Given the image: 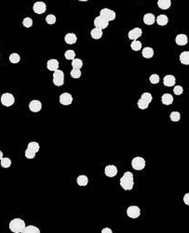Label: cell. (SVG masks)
Wrapping results in <instances>:
<instances>
[{
	"label": "cell",
	"mask_w": 189,
	"mask_h": 233,
	"mask_svg": "<svg viewBox=\"0 0 189 233\" xmlns=\"http://www.w3.org/2000/svg\"><path fill=\"white\" fill-rule=\"evenodd\" d=\"M120 186L125 190H131L134 186L133 174L131 172H125V174L120 178Z\"/></svg>",
	"instance_id": "obj_1"
},
{
	"label": "cell",
	"mask_w": 189,
	"mask_h": 233,
	"mask_svg": "<svg viewBox=\"0 0 189 233\" xmlns=\"http://www.w3.org/2000/svg\"><path fill=\"white\" fill-rule=\"evenodd\" d=\"M25 228V222L21 218H14L9 222V229L14 233H22Z\"/></svg>",
	"instance_id": "obj_2"
},
{
	"label": "cell",
	"mask_w": 189,
	"mask_h": 233,
	"mask_svg": "<svg viewBox=\"0 0 189 233\" xmlns=\"http://www.w3.org/2000/svg\"><path fill=\"white\" fill-rule=\"evenodd\" d=\"M39 149H40V146L37 142L35 141L30 142L25 151V157L27 159H34L35 157V154L38 152Z\"/></svg>",
	"instance_id": "obj_3"
},
{
	"label": "cell",
	"mask_w": 189,
	"mask_h": 233,
	"mask_svg": "<svg viewBox=\"0 0 189 233\" xmlns=\"http://www.w3.org/2000/svg\"><path fill=\"white\" fill-rule=\"evenodd\" d=\"M153 98H152V95H151L150 93L148 92H145V93H143L142 96H141V99L138 100V107L139 109L141 110H145L148 108L149 104L151 103V101H152Z\"/></svg>",
	"instance_id": "obj_4"
},
{
	"label": "cell",
	"mask_w": 189,
	"mask_h": 233,
	"mask_svg": "<svg viewBox=\"0 0 189 233\" xmlns=\"http://www.w3.org/2000/svg\"><path fill=\"white\" fill-rule=\"evenodd\" d=\"M53 84L57 86H61L64 84V75L62 70H56L53 74Z\"/></svg>",
	"instance_id": "obj_5"
},
{
	"label": "cell",
	"mask_w": 189,
	"mask_h": 233,
	"mask_svg": "<svg viewBox=\"0 0 189 233\" xmlns=\"http://www.w3.org/2000/svg\"><path fill=\"white\" fill-rule=\"evenodd\" d=\"M131 166L135 170H143L145 167V160L143 157H135L131 161Z\"/></svg>",
	"instance_id": "obj_6"
},
{
	"label": "cell",
	"mask_w": 189,
	"mask_h": 233,
	"mask_svg": "<svg viewBox=\"0 0 189 233\" xmlns=\"http://www.w3.org/2000/svg\"><path fill=\"white\" fill-rule=\"evenodd\" d=\"M100 16L104 18V19L108 22L114 21L116 19V12L109 9H103L100 11Z\"/></svg>",
	"instance_id": "obj_7"
},
{
	"label": "cell",
	"mask_w": 189,
	"mask_h": 233,
	"mask_svg": "<svg viewBox=\"0 0 189 233\" xmlns=\"http://www.w3.org/2000/svg\"><path fill=\"white\" fill-rule=\"evenodd\" d=\"M15 102V98L13 97L12 94L10 93H4L1 96V103L2 105L6 106V107H9L11 105H13Z\"/></svg>",
	"instance_id": "obj_8"
},
{
	"label": "cell",
	"mask_w": 189,
	"mask_h": 233,
	"mask_svg": "<svg viewBox=\"0 0 189 233\" xmlns=\"http://www.w3.org/2000/svg\"><path fill=\"white\" fill-rule=\"evenodd\" d=\"M127 214H128V217L129 218H133V219L138 218L140 217V214H141V209L138 206H135V205L129 206L127 209Z\"/></svg>",
	"instance_id": "obj_9"
},
{
	"label": "cell",
	"mask_w": 189,
	"mask_h": 233,
	"mask_svg": "<svg viewBox=\"0 0 189 233\" xmlns=\"http://www.w3.org/2000/svg\"><path fill=\"white\" fill-rule=\"evenodd\" d=\"M93 24L95 25V27H97V28H100V29L104 30V29H105V28H107V27H108L109 22H108V21H106V20L104 19V18H103V17L99 16V17L95 18V20H94V23H93Z\"/></svg>",
	"instance_id": "obj_10"
},
{
	"label": "cell",
	"mask_w": 189,
	"mask_h": 233,
	"mask_svg": "<svg viewBox=\"0 0 189 233\" xmlns=\"http://www.w3.org/2000/svg\"><path fill=\"white\" fill-rule=\"evenodd\" d=\"M33 10L36 13V14H43L44 12H46L47 10V6L44 2L42 1H38V2H35L34 4L33 7Z\"/></svg>",
	"instance_id": "obj_11"
},
{
	"label": "cell",
	"mask_w": 189,
	"mask_h": 233,
	"mask_svg": "<svg viewBox=\"0 0 189 233\" xmlns=\"http://www.w3.org/2000/svg\"><path fill=\"white\" fill-rule=\"evenodd\" d=\"M143 34V31L141 28H134L129 32L128 37L130 40H137Z\"/></svg>",
	"instance_id": "obj_12"
},
{
	"label": "cell",
	"mask_w": 189,
	"mask_h": 233,
	"mask_svg": "<svg viewBox=\"0 0 189 233\" xmlns=\"http://www.w3.org/2000/svg\"><path fill=\"white\" fill-rule=\"evenodd\" d=\"M73 102V97L71 94L69 93H63L60 96V103L64 105V106H68L71 105Z\"/></svg>",
	"instance_id": "obj_13"
},
{
	"label": "cell",
	"mask_w": 189,
	"mask_h": 233,
	"mask_svg": "<svg viewBox=\"0 0 189 233\" xmlns=\"http://www.w3.org/2000/svg\"><path fill=\"white\" fill-rule=\"evenodd\" d=\"M104 174L108 177H114L118 174V168L113 165H107L104 169Z\"/></svg>",
	"instance_id": "obj_14"
},
{
	"label": "cell",
	"mask_w": 189,
	"mask_h": 233,
	"mask_svg": "<svg viewBox=\"0 0 189 233\" xmlns=\"http://www.w3.org/2000/svg\"><path fill=\"white\" fill-rule=\"evenodd\" d=\"M29 109L33 113H38L42 109V104L39 100H32L29 103Z\"/></svg>",
	"instance_id": "obj_15"
},
{
	"label": "cell",
	"mask_w": 189,
	"mask_h": 233,
	"mask_svg": "<svg viewBox=\"0 0 189 233\" xmlns=\"http://www.w3.org/2000/svg\"><path fill=\"white\" fill-rule=\"evenodd\" d=\"M175 42L178 46H185L188 42L187 35L184 33H180L175 37Z\"/></svg>",
	"instance_id": "obj_16"
},
{
	"label": "cell",
	"mask_w": 189,
	"mask_h": 233,
	"mask_svg": "<svg viewBox=\"0 0 189 233\" xmlns=\"http://www.w3.org/2000/svg\"><path fill=\"white\" fill-rule=\"evenodd\" d=\"M163 84L165 86H173L175 85V77L172 75H168L163 79Z\"/></svg>",
	"instance_id": "obj_17"
},
{
	"label": "cell",
	"mask_w": 189,
	"mask_h": 233,
	"mask_svg": "<svg viewBox=\"0 0 189 233\" xmlns=\"http://www.w3.org/2000/svg\"><path fill=\"white\" fill-rule=\"evenodd\" d=\"M155 21H156L155 15L152 14V13H147V14H145L144 16V23L146 25H152V24H154Z\"/></svg>",
	"instance_id": "obj_18"
},
{
	"label": "cell",
	"mask_w": 189,
	"mask_h": 233,
	"mask_svg": "<svg viewBox=\"0 0 189 233\" xmlns=\"http://www.w3.org/2000/svg\"><path fill=\"white\" fill-rule=\"evenodd\" d=\"M47 68H48L49 71H55L56 70L59 69V61H58L57 60H55V59H51V60L48 61Z\"/></svg>",
	"instance_id": "obj_19"
},
{
	"label": "cell",
	"mask_w": 189,
	"mask_h": 233,
	"mask_svg": "<svg viewBox=\"0 0 189 233\" xmlns=\"http://www.w3.org/2000/svg\"><path fill=\"white\" fill-rule=\"evenodd\" d=\"M90 35H91V37H92L93 39L98 40V39H100V38L103 37V30H102V29H100V28L95 27L94 29H92V30H91V32H90Z\"/></svg>",
	"instance_id": "obj_20"
},
{
	"label": "cell",
	"mask_w": 189,
	"mask_h": 233,
	"mask_svg": "<svg viewBox=\"0 0 189 233\" xmlns=\"http://www.w3.org/2000/svg\"><path fill=\"white\" fill-rule=\"evenodd\" d=\"M78 38H77V35H75V33H67L65 37H64V41L66 44L68 45H73L75 44V42H77Z\"/></svg>",
	"instance_id": "obj_21"
},
{
	"label": "cell",
	"mask_w": 189,
	"mask_h": 233,
	"mask_svg": "<svg viewBox=\"0 0 189 233\" xmlns=\"http://www.w3.org/2000/svg\"><path fill=\"white\" fill-rule=\"evenodd\" d=\"M161 101H162V103H163L164 105H171V104H173V97L171 94L165 93V94H163L162 97H161Z\"/></svg>",
	"instance_id": "obj_22"
},
{
	"label": "cell",
	"mask_w": 189,
	"mask_h": 233,
	"mask_svg": "<svg viewBox=\"0 0 189 233\" xmlns=\"http://www.w3.org/2000/svg\"><path fill=\"white\" fill-rule=\"evenodd\" d=\"M142 55L145 59H151L154 56V50L152 47H144L142 51Z\"/></svg>",
	"instance_id": "obj_23"
},
{
	"label": "cell",
	"mask_w": 189,
	"mask_h": 233,
	"mask_svg": "<svg viewBox=\"0 0 189 233\" xmlns=\"http://www.w3.org/2000/svg\"><path fill=\"white\" fill-rule=\"evenodd\" d=\"M158 6L160 9H168L172 6V1L171 0H158Z\"/></svg>",
	"instance_id": "obj_24"
},
{
	"label": "cell",
	"mask_w": 189,
	"mask_h": 233,
	"mask_svg": "<svg viewBox=\"0 0 189 233\" xmlns=\"http://www.w3.org/2000/svg\"><path fill=\"white\" fill-rule=\"evenodd\" d=\"M180 61L182 64L189 65V51H184L180 54Z\"/></svg>",
	"instance_id": "obj_25"
},
{
	"label": "cell",
	"mask_w": 189,
	"mask_h": 233,
	"mask_svg": "<svg viewBox=\"0 0 189 233\" xmlns=\"http://www.w3.org/2000/svg\"><path fill=\"white\" fill-rule=\"evenodd\" d=\"M77 183H78V185L80 186V187H85V186H87L88 183H89V178H88V176H84V175L79 176L77 178Z\"/></svg>",
	"instance_id": "obj_26"
},
{
	"label": "cell",
	"mask_w": 189,
	"mask_h": 233,
	"mask_svg": "<svg viewBox=\"0 0 189 233\" xmlns=\"http://www.w3.org/2000/svg\"><path fill=\"white\" fill-rule=\"evenodd\" d=\"M156 21H157V23H158V25L164 26V25H166V24L168 23L169 19H168V17H167L166 15L161 14V15H158V18L156 19Z\"/></svg>",
	"instance_id": "obj_27"
},
{
	"label": "cell",
	"mask_w": 189,
	"mask_h": 233,
	"mask_svg": "<svg viewBox=\"0 0 189 233\" xmlns=\"http://www.w3.org/2000/svg\"><path fill=\"white\" fill-rule=\"evenodd\" d=\"M22 233H40V229L38 228H36L35 226L30 225L28 227L25 226V228L23 229Z\"/></svg>",
	"instance_id": "obj_28"
},
{
	"label": "cell",
	"mask_w": 189,
	"mask_h": 233,
	"mask_svg": "<svg viewBox=\"0 0 189 233\" xmlns=\"http://www.w3.org/2000/svg\"><path fill=\"white\" fill-rule=\"evenodd\" d=\"M130 47L132 50L134 51H139L141 48H142V43L138 40H133L132 41V43L130 44Z\"/></svg>",
	"instance_id": "obj_29"
},
{
	"label": "cell",
	"mask_w": 189,
	"mask_h": 233,
	"mask_svg": "<svg viewBox=\"0 0 189 233\" xmlns=\"http://www.w3.org/2000/svg\"><path fill=\"white\" fill-rule=\"evenodd\" d=\"M83 66V61L80 59H74L72 61V67L75 69H81Z\"/></svg>",
	"instance_id": "obj_30"
},
{
	"label": "cell",
	"mask_w": 189,
	"mask_h": 233,
	"mask_svg": "<svg viewBox=\"0 0 189 233\" xmlns=\"http://www.w3.org/2000/svg\"><path fill=\"white\" fill-rule=\"evenodd\" d=\"M20 61H21V57L18 53H12L9 56V61L11 63H18Z\"/></svg>",
	"instance_id": "obj_31"
},
{
	"label": "cell",
	"mask_w": 189,
	"mask_h": 233,
	"mask_svg": "<svg viewBox=\"0 0 189 233\" xmlns=\"http://www.w3.org/2000/svg\"><path fill=\"white\" fill-rule=\"evenodd\" d=\"M1 166L3 168H9L11 165V160L9 158H2L1 160Z\"/></svg>",
	"instance_id": "obj_32"
},
{
	"label": "cell",
	"mask_w": 189,
	"mask_h": 233,
	"mask_svg": "<svg viewBox=\"0 0 189 233\" xmlns=\"http://www.w3.org/2000/svg\"><path fill=\"white\" fill-rule=\"evenodd\" d=\"M70 75H71V76L73 77V78H79L80 76H81V71H80V69H73L72 71H71V73H70Z\"/></svg>",
	"instance_id": "obj_33"
},
{
	"label": "cell",
	"mask_w": 189,
	"mask_h": 233,
	"mask_svg": "<svg viewBox=\"0 0 189 233\" xmlns=\"http://www.w3.org/2000/svg\"><path fill=\"white\" fill-rule=\"evenodd\" d=\"M64 57H65L66 60H72L73 61L75 58V53L74 50H67L64 53Z\"/></svg>",
	"instance_id": "obj_34"
},
{
	"label": "cell",
	"mask_w": 189,
	"mask_h": 233,
	"mask_svg": "<svg viewBox=\"0 0 189 233\" xmlns=\"http://www.w3.org/2000/svg\"><path fill=\"white\" fill-rule=\"evenodd\" d=\"M169 118H171V120L173 122H179L180 118H181V114L178 112H173L171 113V115H169Z\"/></svg>",
	"instance_id": "obj_35"
},
{
	"label": "cell",
	"mask_w": 189,
	"mask_h": 233,
	"mask_svg": "<svg viewBox=\"0 0 189 233\" xmlns=\"http://www.w3.org/2000/svg\"><path fill=\"white\" fill-rule=\"evenodd\" d=\"M46 22L48 24H54L56 23V17L53 14H49L46 17Z\"/></svg>",
	"instance_id": "obj_36"
},
{
	"label": "cell",
	"mask_w": 189,
	"mask_h": 233,
	"mask_svg": "<svg viewBox=\"0 0 189 233\" xmlns=\"http://www.w3.org/2000/svg\"><path fill=\"white\" fill-rule=\"evenodd\" d=\"M159 76L158 75H156V74H154V75H152L150 76V78H149V81L151 82V84H153V85H157V84H158L159 83Z\"/></svg>",
	"instance_id": "obj_37"
},
{
	"label": "cell",
	"mask_w": 189,
	"mask_h": 233,
	"mask_svg": "<svg viewBox=\"0 0 189 233\" xmlns=\"http://www.w3.org/2000/svg\"><path fill=\"white\" fill-rule=\"evenodd\" d=\"M23 24H24V27L30 28L33 25V20L31 19V18H25V19L23 21Z\"/></svg>",
	"instance_id": "obj_38"
},
{
	"label": "cell",
	"mask_w": 189,
	"mask_h": 233,
	"mask_svg": "<svg viewBox=\"0 0 189 233\" xmlns=\"http://www.w3.org/2000/svg\"><path fill=\"white\" fill-rule=\"evenodd\" d=\"M173 92H174V94L175 95H182L183 94V92H184V89H183V87L181 86V85H176V86H174V88H173Z\"/></svg>",
	"instance_id": "obj_39"
},
{
	"label": "cell",
	"mask_w": 189,
	"mask_h": 233,
	"mask_svg": "<svg viewBox=\"0 0 189 233\" xmlns=\"http://www.w3.org/2000/svg\"><path fill=\"white\" fill-rule=\"evenodd\" d=\"M184 202L186 205H189V193L184 194Z\"/></svg>",
	"instance_id": "obj_40"
},
{
	"label": "cell",
	"mask_w": 189,
	"mask_h": 233,
	"mask_svg": "<svg viewBox=\"0 0 189 233\" xmlns=\"http://www.w3.org/2000/svg\"><path fill=\"white\" fill-rule=\"evenodd\" d=\"M112 232H113L112 229L109 228H104L102 229V233H112Z\"/></svg>",
	"instance_id": "obj_41"
},
{
	"label": "cell",
	"mask_w": 189,
	"mask_h": 233,
	"mask_svg": "<svg viewBox=\"0 0 189 233\" xmlns=\"http://www.w3.org/2000/svg\"><path fill=\"white\" fill-rule=\"evenodd\" d=\"M2 158H3V152L0 151V160H1Z\"/></svg>",
	"instance_id": "obj_42"
},
{
	"label": "cell",
	"mask_w": 189,
	"mask_h": 233,
	"mask_svg": "<svg viewBox=\"0 0 189 233\" xmlns=\"http://www.w3.org/2000/svg\"><path fill=\"white\" fill-rule=\"evenodd\" d=\"M78 1H81V2H87V1H89V0H78Z\"/></svg>",
	"instance_id": "obj_43"
}]
</instances>
